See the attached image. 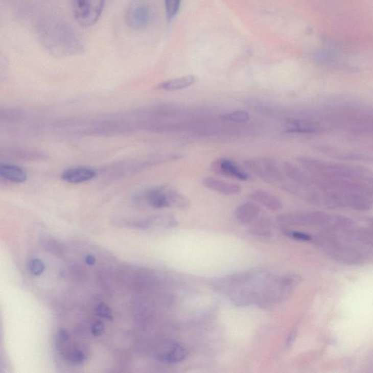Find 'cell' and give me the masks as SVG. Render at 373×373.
Masks as SVG:
<instances>
[{
	"label": "cell",
	"instance_id": "1",
	"mask_svg": "<svg viewBox=\"0 0 373 373\" xmlns=\"http://www.w3.org/2000/svg\"><path fill=\"white\" fill-rule=\"evenodd\" d=\"M37 31L41 45L54 57L69 58L84 52L83 39L64 20L48 18L39 24Z\"/></svg>",
	"mask_w": 373,
	"mask_h": 373
},
{
	"label": "cell",
	"instance_id": "2",
	"mask_svg": "<svg viewBox=\"0 0 373 373\" xmlns=\"http://www.w3.org/2000/svg\"><path fill=\"white\" fill-rule=\"evenodd\" d=\"M135 201L153 208H175L186 210L190 201L184 195L170 186L150 188L135 196Z\"/></svg>",
	"mask_w": 373,
	"mask_h": 373
},
{
	"label": "cell",
	"instance_id": "3",
	"mask_svg": "<svg viewBox=\"0 0 373 373\" xmlns=\"http://www.w3.org/2000/svg\"><path fill=\"white\" fill-rule=\"evenodd\" d=\"M106 0H75L73 14L78 25L90 27L98 22Z\"/></svg>",
	"mask_w": 373,
	"mask_h": 373
},
{
	"label": "cell",
	"instance_id": "4",
	"mask_svg": "<svg viewBox=\"0 0 373 373\" xmlns=\"http://www.w3.org/2000/svg\"><path fill=\"white\" fill-rule=\"evenodd\" d=\"M152 20V9L147 0H132L125 13L126 25L131 30H146Z\"/></svg>",
	"mask_w": 373,
	"mask_h": 373
},
{
	"label": "cell",
	"instance_id": "5",
	"mask_svg": "<svg viewBox=\"0 0 373 373\" xmlns=\"http://www.w3.org/2000/svg\"><path fill=\"white\" fill-rule=\"evenodd\" d=\"M244 167L267 183H277L282 180V173L273 160L267 157H255L244 161Z\"/></svg>",
	"mask_w": 373,
	"mask_h": 373
},
{
	"label": "cell",
	"instance_id": "6",
	"mask_svg": "<svg viewBox=\"0 0 373 373\" xmlns=\"http://www.w3.org/2000/svg\"><path fill=\"white\" fill-rule=\"evenodd\" d=\"M125 226L140 230L169 228L178 225L177 220L173 215H156L146 219H126Z\"/></svg>",
	"mask_w": 373,
	"mask_h": 373
},
{
	"label": "cell",
	"instance_id": "7",
	"mask_svg": "<svg viewBox=\"0 0 373 373\" xmlns=\"http://www.w3.org/2000/svg\"><path fill=\"white\" fill-rule=\"evenodd\" d=\"M188 351L183 345L174 342L162 344L157 351V359L166 364H177L188 357Z\"/></svg>",
	"mask_w": 373,
	"mask_h": 373
},
{
	"label": "cell",
	"instance_id": "8",
	"mask_svg": "<svg viewBox=\"0 0 373 373\" xmlns=\"http://www.w3.org/2000/svg\"><path fill=\"white\" fill-rule=\"evenodd\" d=\"M211 168L217 174L246 181L249 179V174L239 167L236 162L227 158L218 159L212 162Z\"/></svg>",
	"mask_w": 373,
	"mask_h": 373
},
{
	"label": "cell",
	"instance_id": "9",
	"mask_svg": "<svg viewBox=\"0 0 373 373\" xmlns=\"http://www.w3.org/2000/svg\"><path fill=\"white\" fill-rule=\"evenodd\" d=\"M97 176V172L93 168L75 167L64 171L61 174V179L71 184H80L92 180Z\"/></svg>",
	"mask_w": 373,
	"mask_h": 373
},
{
	"label": "cell",
	"instance_id": "10",
	"mask_svg": "<svg viewBox=\"0 0 373 373\" xmlns=\"http://www.w3.org/2000/svg\"><path fill=\"white\" fill-rule=\"evenodd\" d=\"M203 184L208 189L225 196H236L242 191V188L239 184L214 177H206L203 181Z\"/></svg>",
	"mask_w": 373,
	"mask_h": 373
},
{
	"label": "cell",
	"instance_id": "11",
	"mask_svg": "<svg viewBox=\"0 0 373 373\" xmlns=\"http://www.w3.org/2000/svg\"><path fill=\"white\" fill-rule=\"evenodd\" d=\"M0 176L10 182L24 183L27 179V173L23 168L8 162L0 164Z\"/></svg>",
	"mask_w": 373,
	"mask_h": 373
},
{
	"label": "cell",
	"instance_id": "12",
	"mask_svg": "<svg viewBox=\"0 0 373 373\" xmlns=\"http://www.w3.org/2000/svg\"><path fill=\"white\" fill-rule=\"evenodd\" d=\"M249 198L252 201L260 203L262 206L265 207L270 211L278 212L283 208V205H282L279 198L266 191H256L252 192L249 195Z\"/></svg>",
	"mask_w": 373,
	"mask_h": 373
},
{
	"label": "cell",
	"instance_id": "13",
	"mask_svg": "<svg viewBox=\"0 0 373 373\" xmlns=\"http://www.w3.org/2000/svg\"><path fill=\"white\" fill-rule=\"evenodd\" d=\"M261 208L253 203H245L236 210V220L242 225H250L259 217Z\"/></svg>",
	"mask_w": 373,
	"mask_h": 373
},
{
	"label": "cell",
	"instance_id": "14",
	"mask_svg": "<svg viewBox=\"0 0 373 373\" xmlns=\"http://www.w3.org/2000/svg\"><path fill=\"white\" fill-rule=\"evenodd\" d=\"M196 78L193 75L180 77L166 80L157 85V88L165 90H182L191 86L196 82Z\"/></svg>",
	"mask_w": 373,
	"mask_h": 373
},
{
	"label": "cell",
	"instance_id": "15",
	"mask_svg": "<svg viewBox=\"0 0 373 373\" xmlns=\"http://www.w3.org/2000/svg\"><path fill=\"white\" fill-rule=\"evenodd\" d=\"M250 232L256 237L264 239H270L273 234L271 225L269 221L265 219H262L251 226Z\"/></svg>",
	"mask_w": 373,
	"mask_h": 373
},
{
	"label": "cell",
	"instance_id": "16",
	"mask_svg": "<svg viewBox=\"0 0 373 373\" xmlns=\"http://www.w3.org/2000/svg\"><path fill=\"white\" fill-rule=\"evenodd\" d=\"M41 246L45 249L46 251L52 253V254L60 255L62 254L64 251L62 244H60L59 241L52 238H44L41 240Z\"/></svg>",
	"mask_w": 373,
	"mask_h": 373
},
{
	"label": "cell",
	"instance_id": "17",
	"mask_svg": "<svg viewBox=\"0 0 373 373\" xmlns=\"http://www.w3.org/2000/svg\"><path fill=\"white\" fill-rule=\"evenodd\" d=\"M222 120L229 122L246 123L250 119L249 113L244 110L234 111L225 113L222 116Z\"/></svg>",
	"mask_w": 373,
	"mask_h": 373
},
{
	"label": "cell",
	"instance_id": "18",
	"mask_svg": "<svg viewBox=\"0 0 373 373\" xmlns=\"http://www.w3.org/2000/svg\"><path fill=\"white\" fill-rule=\"evenodd\" d=\"M87 354L82 348H76L66 355V360L72 365L78 366L86 361Z\"/></svg>",
	"mask_w": 373,
	"mask_h": 373
},
{
	"label": "cell",
	"instance_id": "19",
	"mask_svg": "<svg viewBox=\"0 0 373 373\" xmlns=\"http://www.w3.org/2000/svg\"><path fill=\"white\" fill-rule=\"evenodd\" d=\"M181 0H165L166 13L169 21L174 19L180 8Z\"/></svg>",
	"mask_w": 373,
	"mask_h": 373
},
{
	"label": "cell",
	"instance_id": "20",
	"mask_svg": "<svg viewBox=\"0 0 373 373\" xmlns=\"http://www.w3.org/2000/svg\"><path fill=\"white\" fill-rule=\"evenodd\" d=\"M29 270L32 274L39 275L43 273L45 270V265L39 259H32L29 263Z\"/></svg>",
	"mask_w": 373,
	"mask_h": 373
},
{
	"label": "cell",
	"instance_id": "21",
	"mask_svg": "<svg viewBox=\"0 0 373 373\" xmlns=\"http://www.w3.org/2000/svg\"><path fill=\"white\" fill-rule=\"evenodd\" d=\"M96 313L99 316L104 319L109 320V321H112L114 319L112 310L107 305L102 304V302L97 306Z\"/></svg>",
	"mask_w": 373,
	"mask_h": 373
},
{
	"label": "cell",
	"instance_id": "22",
	"mask_svg": "<svg viewBox=\"0 0 373 373\" xmlns=\"http://www.w3.org/2000/svg\"><path fill=\"white\" fill-rule=\"evenodd\" d=\"M285 235L295 240L300 241H308L311 239V236L305 232H299V231H285Z\"/></svg>",
	"mask_w": 373,
	"mask_h": 373
},
{
	"label": "cell",
	"instance_id": "23",
	"mask_svg": "<svg viewBox=\"0 0 373 373\" xmlns=\"http://www.w3.org/2000/svg\"><path fill=\"white\" fill-rule=\"evenodd\" d=\"M105 327L102 321H97L91 327V333L94 336L99 337L104 334Z\"/></svg>",
	"mask_w": 373,
	"mask_h": 373
},
{
	"label": "cell",
	"instance_id": "24",
	"mask_svg": "<svg viewBox=\"0 0 373 373\" xmlns=\"http://www.w3.org/2000/svg\"><path fill=\"white\" fill-rule=\"evenodd\" d=\"M69 340L70 335L66 330H59L57 336V342L58 344H59V345H63L64 344L67 343L69 341Z\"/></svg>",
	"mask_w": 373,
	"mask_h": 373
},
{
	"label": "cell",
	"instance_id": "25",
	"mask_svg": "<svg viewBox=\"0 0 373 373\" xmlns=\"http://www.w3.org/2000/svg\"><path fill=\"white\" fill-rule=\"evenodd\" d=\"M85 263L88 265H95L96 262H97L95 257L92 255V254H88V255L85 257Z\"/></svg>",
	"mask_w": 373,
	"mask_h": 373
}]
</instances>
